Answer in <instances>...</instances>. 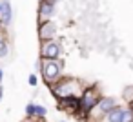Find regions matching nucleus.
<instances>
[{
  "mask_svg": "<svg viewBox=\"0 0 133 122\" xmlns=\"http://www.w3.org/2000/svg\"><path fill=\"white\" fill-rule=\"evenodd\" d=\"M49 87H51L53 95H55L58 100H62V98H71V97H78V98H80L82 93H84V89H86L78 78H71V77L60 78L57 84H53V86H49Z\"/></svg>",
  "mask_w": 133,
  "mask_h": 122,
  "instance_id": "f257e3e1",
  "label": "nucleus"
},
{
  "mask_svg": "<svg viewBox=\"0 0 133 122\" xmlns=\"http://www.w3.org/2000/svg\"><path fill=\"white\" fill-rule=\"evenodd\" d=\"M100 98H102V95L98 93L97 84H93L91 87H86L80 97V115L89 117L93 113V109L97 107V104L100 102Z\"/></svg>",
  "mask_w": 133,
  "mask_h": 122,
  "instance_id": "f03ea898",
  "label": "nucleus"
},
{
  "mask_svg": "<svg viewBox=\"0 0 133 122\" xmlns=\"http://www.w3.org/2000/svg\"><path fill=\"white\" fill-rule=\"evenodd\" d=\"M62 69H64V66L60 60H44L42 62V77L49 86L57 84L62 78Z\"/></svg>",
  "mask_w": 133,
  "mask_h": 122,
  "instance_id": "7ed1b4c3",
  "label": "nucleus"
},
{
  "mask_svg": "<svg viewBox=\"0 0 133 122\" xmlns=\"http://www.w3.org/2000/svg\"><path fill=\"white\" fill-rule=\"evenodd\" d=\"M115 107H117V100H115V97H102L100 102L97 104V107L93 109V113H91L89 117H95L97 120L106 118Z\"/></svg>",
  "mask_w": 133,
  "mask_h": 122,
  "instance_id": "20e7f679",
  "label": "nucleus"
},
{
  "mask_svg": "<svg viewBox=\"0 0 133 122\" xmlns=\"http://www.w3.org/2000/svg\"><path fill=\"white\" fill-rule=\"evenodd\" d=\"M60 55H62V46L57 40H46V42H42L40 57L44 60H60Z\"/></svg>",
  "mask_w": 133,
  "mask_h": 122,
  "instance_id": "39448f33",
  "label": "nucleus"
},
{
  "mask_svg": "<svg viewBox=\"0 0 133 122\" xmlns=\"http://www.w3.org/2000/svg\"><path fill=\"white\" fill-rule=\"evenodd\" d=\"M38 35H40V40L46 42V40H55V35H57V24L53 20H42L40 28H38Z\"/></svg>",
  "mask_w": 133,
  "mask_h": 122,
  "instance_id": "423d86ee",
  "label": "nucleus"
},
{
  "mask_svg": "<svg viewBox=\"0 0 133 122\" xmlns=\"http://www.w3.org/2000/svg\"><path fill=\"white\" fill-rule=\"evenodd\" d=\"M58 104H60V109H64L68 113H73V115H78L80 113V98L78 97L62 98V100H58Z\"/></svg>",
  "mask_w": 133,
  "mask_h": 122,
  "instance_id": "0eeeda50",
  "label": "nucleus"
},
{
  "mask_svg": "<svg viewBox=\"0 0 133 122\" xmlns=\"http://www.w3.org/2000/svg\"><path fill=\"white\" fill-rule=\"evenodd\" d=\"M55 6L57 4H53V2H49V0H40V8H38V15H40V18H51L53 17V13H55Z\"/></svg>",
  "mask_w": 133,
  "mask_h": 122,
  "instance_id": "6e6552de",
  "label": "nucleus"
},
{
  "mask_svg": "<svg viewBox=\"0 0 133 122\" xmlns=\"http://www.w3.org/2000/svg\"><path fill=\"white\" fill-rule=\"evenodd\" d=\"M2 6H4V11H2V15H0V18H2L4 26H9L11 24V18H13V11H11L9 0H2Z\"/></svg>",
  "mask_w": 133,
  "mask_h": 122,
  "instance_id": "1a4fd4ad",
  "label": "nucleus"
},
{
  "mask_svg": "<svg viewBox=\"0 0 133 122\" xmlns=\"http://www.w3.org/2000/svg\"><path fill=\"white\" fill-rule=\"evenodd\" d=\"M122 111H124V107L117 106V107L106 117V122H122Z\"/></svg>",
  "mask_w": 133,
  "mask_h": 122,
  "instance_id": "9d476101",
  "label": "nucleus"
},
{
  "mask_svg": "<svg viewBox=\"0 0 133 122\" xmlns=\"http://www.w3.org/2000/svg\"><path fill=\"white\" fill-rule=\"evenodd\" d=\"M46 115H48V109L44 106H38L37 104V107H35V118H44Z\"/></svg>",
  "mask_w": 133,
  "mask_h": 122,
  "instance_id": "9b49d317",
  "label": "nucleus"
},
{
  "mask_svg": "<svg viewBox=\"0 0 133 122\" xmlns=\"http://www.w3.org/2000/svg\"><path fill=\"white\" fill-rule=\"evenodd\" d=\"M35 107H37L35 102H29V104L26 106V115H28L29 118H35Z\"/></svg>",
  "mask_w": 133,
  "mask_h": 122,
  "instance_id": "f8f14e48",
  "label": "nucleus"
},
{
  "mask_svg": "<svg viewBox=\"0 0 133 122\" xmlns=\"http://www.w3.org/2000/svg\"><path fill=\"white\" fill-rule=\"evenodd\" d=\"M28 82H29V86H37V84H38V77L33 73V75H29V80H28Z\"/></svg>",
  "mask_w": 133,
  "mask_h": 122,
  "instance_id": "ddd939ff",
  "label": "nucleus"
},
{
  "mask_svg": "<svg viewBox=\"0 0 133 122\" xmlns=\"http://www.w3.org/2000/svg\"><path fill=\"white\" fill-rule=\"evenodd\" d=\"M2 93H4V89H2V86H0V100H2Z\"/></svg>",
  "mask_w": 133,
  "mask_h": 122,
  "instance_id": "4468645a",
  "label": "nucleus"
},
{
  "mask_svg": "<svg viewBox=\"0 0 133 122\" xmlns=\"http://www.w3.org/2000/svg\"><path fill=\"white\" fill-rule=\"evenodd\" d=\"M2 77H4V71H2V69H0V82H2Z\"/></svg>",
  "mask_w": 133,
  "mask_h": 122,
  "instance_id": "2eb2a0df",
  "label": "nucleus"
},
{
  "mask_svg": "<svg viewBox=\"0 0 133 122\" xmlns=\"http://www.w3.org/2000/svg\"><path fill=\"white\" fill-rule=\"evenodd\" d=\"M2 11H4V6H2V2H0V15H2Z\"/></svg>",
  "mask_w": 133,
  "mask_h": 122,
  "instance_id": "dca6fc26",
  "label": "nucleus"
},
{
  "mask_svg": "<svg viewBox=\"0 0 133 122\" xmlns=\"http://www.w3.org/2000/svg\"><path fill=\"white\" fill-rule=\"evenodd\" d=\"M2 28H4V22H2V18H0V31H2Z\"/></svg>",
  "mask_w": 133,
  "mask_h": 122,
  "instance_id": "f3484780",
  "label": "nucleus"
},
{
  "mask_svg": "<svg viewBox=\"0 0 133 122\" xmlns=\"http://www.w3.org/2000/svg\"><path fill=\"white\" fill-rule=\"evenodd\" d=\"M49 2H53V4H57V2H58V0H49Z\"/></svg>",
  "mask_w": 133,
  "mask_h": 122,
  "instance_id": "a211bd4d",
  "label": "nucleus"
},
{
  "mask_svg": "<svg viewBox=\"0 0 133 122\" xmlns=\"http://www.w3.org/2000/svg\"><path fill=\"white\" fill-rule=\"evenodd\" d=\"M58 122H66V120H58Z\"/></svg>",
  "mask_w": 133,
  "mask_h": 122,
  "instance_id": "6ab92c4d",
  "label": "nucleus"
}]
</instances>
